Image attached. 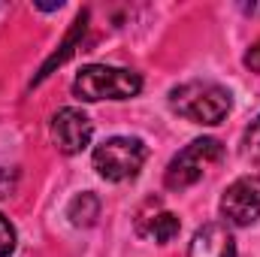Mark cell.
<instances>
[{
	"label": "cell",
	"mask_w": 260,
	"mask_h": 257,
	"mask_svg": "<svg viewBox=\"0 0 260 257\" xmlns=\"http://www.w3.org/2000/svg\"><path fill=\"white\" fill-rule=\"evenodd\" d=\"M242 61H245V67H248L251 73H260V40L248 49V52H245V58H242Z\"/></svg>",
	"instance_id": "obj_14"
},
{
	"label": "cell",
	"mask_w": 260,
	"mask_h": 257,
	"mask_svg": "<svg viewBox=\"0 0 260 257\" xmlns=\"http://www.w3.org/2000/svg\"><path fill=\"white\" fill-rule=\"evenodd\" d=\"M148 160V145L136 136H112L100 142L91 154V164L100 179L106 182H127L136 179L142 164Z\"/></svg>",
	"instance_id": "obj_3"
},
{
	"label": "cell",
	"mask_w": 260,
	"mask_h": 257,
	"mask_svg": "<svg viewBox=\"0 0 260 257\" xmlns=\"http://www.w3.org/2000/svg\"><path fill=\"white\" fill-rule=\"evenodd\" d=\"M15 251V227L9 224V218L0 215V257H9Z\"/></svg>",
	"instance_id": "obj_12"
},
{
	"label": "cell",
	"mask_w": 260,
	"mask_h": 257,
	"mask_svg": "<svg viewBox=\"0 0 260 257\" xmlns=\"http://www.w3.org/2000/svg\"><path fill=\"white\" fill-rule=\"evenodd\" d=\"M49 133H52V142L58 145V151H64V154H79V151H85V148L91 145L94 124H91V118H88L82 109L64 106V109H58V112L52 115Z\"/></svg>",
	"instance_id": "obj_6"
},
{
	"label": "cell",
	"mask_w": 260,
	"mask_h": 257,
	"mask_svg": "<svg viewBox=\"0 0 260 257\" xmlns=\"http://www.w3.org/2000/svg\"><path fill=\"white\" fill-rule=\"evenodd\" d=\"M67 218L73 227H91L97 218H100V200L97 194L85 191V194H76L67 206Z\"/></svg>",
	"instance_id": "obj_10"
},
{
	"label": "cell",
	"mask_w": 260,
	"mask_h": 257,
	"mask_svg": "<svg viewBox=\"0 0 260 257\" xmlns=\"http://www.w3.org/2000/svg\"><path fill=\"white\" fill-rule=\"evenodd\" d=\"M218 212L224 224H233V227L254 224L260 218V176H242L230 182L227 191L221 194Z\"/></svg>",
	"instance_id": "obj_5"
},
{
	"label": "cell",
	"mask_w": 260,
	"mask_h": 257,
	"mask_svg": "<svg viewBox=\"0 0 260 257\" xmlns=\"http://www.w3.org/2000/svg\"><path fill=\"white\" fill-rule=\"evenodd\" d=\"M242 145H245V154H248L251 160H257V164H260V115L251 121V124H248Z\"/></svg>",
	"instance_id": "obj_11"
},
{
	"label": "cell",
	"mask_w": 260,
	"mask_h": 257,
	"mask_svg": "<svg viewBox=\"0 0 260 257\" xmlns=\"http://www.w3.org/2000/svg\"><path fill=\"white\" fill-rule=\"evenodd\" d=\"M170 106H173V112H179L182 118H188L194 124L215 127L227 118L233 100L224 85L194 79V82H182L170 91Z\"/></svg>",
	"instance_id": "obj_1"
},
{
	"label": "cell",
	"mask_w": 260,
	"mask_h": 257,
	"mask_svg": "<svg viewBox=\"0 0 260 257\" xmlns=\"http://www.w3.org/2000/svg\"><path fill=\"white\" fill-rule=\"evenodd\" d=\"M73 97L82 103H97V100H130L142 91V76L136 70L124 67H106V64H91L85 67L73 85Z\"/></svg>",
	"instance_id": "obj_2"
},
{
	"label": "cell",
	"mask_w": 260,
	"mask_h": 257,
	"mask_svg": "<svg viewBox=\"0 0 260 257\" xmlns=\"http://www.w3.org/2000/svg\"><path fill=\"white\" fill-rule=\"evenodd\" d=\"M85 27H88V9H82V12H79V18L73 21V27H70V34L64 37L61 49H58V52H55V55H52V58H49V61L43 64V70H40V76L34 79V85H40L43 79H49L55 67H61V64L67 61V58H73L76 46H79V43H82V37H85Z\"/></svg>",
	"instance_id": "obj_8"
},
{
	"label": "cell",
	"mask_w": 260,
	"mask_h": 257,
	"mask_svg": "<svg viewBox=\"0 0 260 257\" xmlns=\"http://www.w3.org/2000/svg\"><path fill=\"white\" fill-rule=\"evenodd\" d=\"M142 221H148V227L142 230V236H151L154 242H160V245H167V242H173L176 236H179V230H182V221H179V215H173V212H157V215H139ZM139 221V224H142ZM136 224V227H139Z\"/></svg>",
	"instance_id": "obj_9"
},
{
	"label": "cell",
	"mask_w": 260,
	"mask_h": 257,
	"mask_svg": "<svg viewBox=\"0 0 260 257\" xmlns=\"http://www.w3.org/2000/svg\"><path fill=\"white\" fill-rule=\"evenodd\" d=\"M18 188V170H9V167H0V200L12 197Z\"/></svg>",
	"instance_id": "obj_13"
},
{
	"label": "cell",
	"mask_w": 260,
	"mask_h": 257,
	"mask_svg": "<svg viewBox=\"0 0 260 257\" xmlns=\"http://www.w3.org/2000/svg\"><path fill=\"white\" fill-rule=\"evenodd\" d=\"M221 157H224V145L218 139H212V136H200L194 142H188L170 160V167L164 173V185L170 191H185V188L197 185L206 176V170L215 167Z\"/></svg>",
	"instance_id": "obj_4"
},
{
	"label": "cell",
	"mask_w": 260,
	"mask_h": 257,
	"mask_svg": "<svg viewBox=\"0 0 260 257\" xmlns=\"http://www.w3.org/2000/svg\"><path fill=\"white\" fill-rule=\"evenodd\" d=\"M188 257H239L236 239L227 230V224H218V221L203 224L188 245Z\"/></svg>",
	"instance_id": "obj_7"
}]
</instances>
